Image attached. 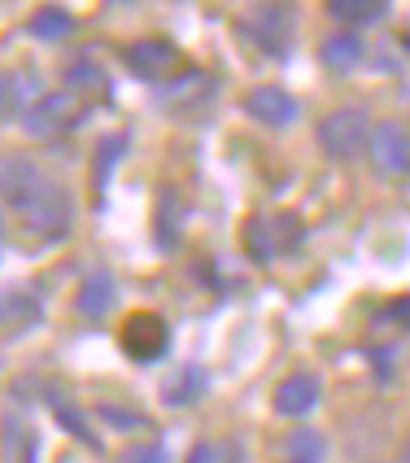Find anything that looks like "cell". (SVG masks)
Wrapping results in <instances>:
<instances>
[{
	"label": "cell",
	"mask_w": 410,
	"mask_h": 463,
	"mask_svg": "<svg viewBox=\"0 0 410 463\" xmlns=\"http://www.w3.org/2000/svg\"><path fill=\"white\" fill-rule=\"evenodd\" d=\"M367 140H371V118L359 105H340L319 123V149L332 162H354L359 154H367Z\"/></svg>",
	"instance_id": "obj_1"
},
{
	"label": "cell",
	"mask_w": 410,
	"mask_h": 463,
	"mask_svg": "<svg viewBox=\"0 0 410 463\" xmlns=\"http://www.w3.org/2000/svg\"><path fill=\"white\" fill-rule=\"evenodd\" d=\"M49 175L23 154H0V202L5 206H14L23 214L26 206H35L40 197H44V188H49Z\"/></svg>",
	"instance_id": "obj_2"
},
{
	"label": "cell",
	"mask_w": 410,
	"mask_h": 463,
	"mask_svg": "<svg viewBox=\"0 0 410 463\" xmlns=\"http://www.w3.org/2000/svg\"><path fill=\"white\" fill-rule=\"evenodd\" d=\"M302 241V223L293 214H257L245 223V254L254 262H271Z\"/></svg>",
	"instance_id": "obj_3"
},
{
	"label": "cell",
	"mask_w": 410,
	"mask_h": 463,
	"mask_svg": "<svg viewBox=\"0 0 410 463\" xmlns=\"http://www.w3.org/2000/svg\"><path fill=\"white\" fill-rule=\"evenodd\" d=\"M118 345L135 363H157L166 354V345H171V328L154 310H131L127 319H123V328H118Z\"/></svg>",
	"instance_id": "obj_4"
},
{
	"label": "cell",
	"mask_w": 410,
	"mask_h": 463,
	"mask_svg": "<svg viewBox=\"0 0 410 463\" xmlns=\"http://www.w3.org/2000/svg\"><path fill=\"white\" fill-rule=\"evenodd\" d=\"M70 219H75V206H70V193L61 188V184H49L44 188V197L35 202V206L23 210V223L40 241H57V236H66L70 232Z\"/></svg>",
	"instance_id": "obj_5"
},
{
	"label": "cell",
	"mask_w": 410,
	"mask_h": 463,
	"mask_svg": "<svg viewBox=\"0 0 410 463\" xmlns=\"http://www.w3.org/2000/svg\"><path fill=\"white\" fill-rule=\"evenodd\" d=\"M367 157L376 162L380 175H410V131L402 123H380L371 128Z\"/></svg>",
	"instance_id": "obj_6"
},
{
	"label": "cell",
	"mask_w": 410,
	"mask_h": 463,
	"mask_svg": "<svg viewBox=\"0 0 410 463\" xmlns=\"http://www.w3.org/2000/svg\"><path fill=\"white\" fill-rule=\"evenodd\" d=\"M123 61L131 66V75L149 79V83H166L180 71V49L171 40H135V44H127Z\"/></svg>",
	"instance_id": "obj_7"
},
{
	"label": "cell",
	"mask_w": 410,
	"mask_h": 463,
	"mask_svg": "<svg viewBox=\"0 0 410 463\" xmlns=\"http://www.w3.org/2000/svg\"><path fill=\"white\" fill-rule=\"evenodd\" d=\"M240 31L257 40V49H266L271 57H284L288 52V35H293V14L284 5H257L254 14L240 23Z\"/></svg>",
	"instance_id": "obj_8"
},
{
	"label": "cell",
	"mask_w": 410,
	"mask_h": 463,
	"mask_svg": "<svg viewBox=\"0 0 410 463\" xmlns=\"http://www.w3.org/2000/svg\"><path fill=\"white\" fill-rule=\"evenodd\" d=\"M75 123H79V105L70 92H49V97L26 105L23 114V128L31 136H57V131L75 128Z\"/></svg>",
	"instance_id": "obj_9"
},
{
	"label": "cell",
	"mask_w": 410,
	"mask_h": 463,
	"mask_svg": "<svg viewBox=\"0 0 410 463\" xmlns=\"http://www.w3.org/2000/svg\"><path fill=\"white\" fill-rule=\"evenodd\" d=\"M245 114L257 118V123H266V128H288L297 114H302V105L293 92H284L275 83H262V88H249L245 92Z\"/></svg>",
	"instance_id": "obj_10"
},
{
	"label": "cell",
	"mask_w": 410,
	"mask_h": 463,
	"mask_svg": "<svg viewBox=\"0 0 410 463\" xmlns=\"http://www.w3.org/2000/svg\"><path fill=\"white\" fill-rule=\"evenodd\" d=\"M319 393H323V385H319L314 372H293L275 389V411L288 415V420H302V415H310L319 407Z\"/></svg>",
	"instance_id": "obj_11"
},
{
	"label": "cell",
	"mask_w": 410,
	"mask_h": 463,
	"mask_svg": "<svg viewBox=\"0 0 410 463\" xmlns=\"http://www.w3.org/2000/svg\"><path fill=\"white\" fill-rule=\"evenodd\" d=\"M40 319H44V307L31 288H23V284L0 288V333H26Z\"/></svg>",
	"instance_id": "obj_12"
},
{
	"label": "cell",
	"mask_w": 410,
	"mask_h": 463,
	"mask_svg": "<svg viewBox=\"0 0 410 463\" xmlns=\"http://www.w3.org/2000/svg\"><path fill=\"white\" fill-rule=\"evenodd\" d=\"M109 307H114V276L97 267V271H88L83 284H79L75 310L88 315V319H101V315H109Z\"/></svg>",
	"instance_id": "obj_13"
},
{
	"label": "cell",
	"mask_w": 410,
	"mask_h": 463,
	"mask_svg": "<svg viewBox=\"0 0 410 463\" xmlns=\"http://www.w3.org/2000/svg\"><path fill=\"white\" fill-rule=\"evenodd\" d=\"M35 433L26 429L23 420H0V459L5 463H35Z\"/></svg>",
	"instance_id": "obj_14"
},
{
	"label": "cell",
	"mask_w": 410,
	"mask_h": 463,
	"mask_svg": "<svg viewBox=\"0 0 410 463\" xmlns=\"http://www.w3.org/2000/svg\"><path fill=\"white\" fill-rule=\"evenodd\" d=\"M201 393H205V372H201V367H192V363H183L180 372L162 385L166 407H188V402H197Z\"/></svg>",
	"instance_id": "obj_15"
},
{
	"label": "cell",
	"mask_w": 410,
	"mask_h": 463,
	"mask_svg": "<svg viewBox=\"0 0 410 463\" xmlns=\"http://www.w3.org/2000/svg\"><path fill=\"white\" fill-rule=\"evenodd\" d=\"M328 459V441L319 429H293L284 438V463H323Z\"/></svg>",
	"instance_id": "obj_16"
},
{
	"label": "cell",
	"mask_w": 410,
	"mask_h": 463,
	"mask_svg": "<svg viewBox=\"0 0 410 463\" xmlns=\"http://www.w3.org/2000/svg\"><path fill=\"white\" fill-rule=\"evenodd\" d=\"M319 57H323V66H332V71H349V66H359L362 40L354 31H332V35L319 44Z\"/></svg>",
	"instance_id": "obj_17"
},
{
	"label": "cell",
	"mask_w": 410,
	"mask_h": 463,
	"mask_svg": "<svg viewBox=\"0 0 410 463\" xmlns=\"http://www.w3.org/2000/svg\"><path fill=\"white\" fill-rule=\"evenodd\" d=\"M328 14L345 26H371L388 18V5L385 0H328Z\"/></svg>",
	"instance_id": "obj_18"
},
{
	"label": "cell",
	"mask_w": 410,
	"mask_h": 463,
	"mask_svg": "<svg viewBox=\"0 0 410 463\" xmlns=\"http://www.w3.org/2000/svg\"><path fill=\"white\" fill-rule=\"evenodd\" d=\"M31 35L44 40V44H61L66 35H75V18L66 9H57V5H44V9L31 14Z\"/></svg>",
	"instance_id": "obj_19"
},
{
	"label": "cell",
	"mask_w": 410,
	"mask_h": 463,
	"mask_svg": "<svg viewBox=\"0 0 410 463\" xmlns=\"http://www.w3.org/2000/svg\"><path fill=\"white\" fill-rule=\"evenodd\" d=\"M49 407H52V415L61 420V429H66V433H75L79 441H88V446H97V433L88 429V420H83V411H79V407H70V402H66V398H61L57 389H52V393H49Z\"/></svg>",
	"instance_id": "obj_20"
},
{
	"label": "cell",
	"mask_w": 410,
	"mask_h": 463,
	"mask_svg": "<svg viewBox=\"0 0 410 463\" xmlns=\"http://www.w3.org/2000/svg\"><path fill=\"white\" fill-rule=\"evenodd\" d=\"M180 197L175 193H162V210H157V241L162 245H175L180 236Z\"/></svg>",
	"instance_id": "obj_21"
},
{
	"label": "cell",
	"mask_w": 410,
	"mask_h": 463,
	"mask_svg": "<svg viewBox=\"0 0 410 463\" xmlns=\"http://www.w3.org/2000/svg\"><path fill=\"white\" fill-rule=\"evenodd\" d=\"M26 114V88L18 75H0V118Z\"/></svg>",
	"instance_id": "obj_22"
},
{
	"label": "cell",
	"mask_w": 410,
	"mask_h": 463,
	"mask_svg": "<svg viewBox=\"0 0 410 463\" xmlns=\"http://www.w3.org/2000/svg\"><path fill=\"white\" fill-rule=\"evenodd\" d=\"M66 79H70V88L75 92H105V75L97 61H88V57H79L75 66L66 71Z\"/></svg>",
	"instance_id": "obj_23"
},
{
	"label": "cell",
	"mask_w": 410,
	"mask_h": 463,
	"mask_svg": "<svg viewBox=\"0 0 410 463\" xmlns=\"http://www.w3.org/2000/svg\"><path fill=\"white\" fill-rule=\"evenodd\" d=\"M123 149H127V136H105L101 140V154H97V188H105V180H109L114 162L123 157Z\"/></svg>",
	"instance_id": "obj_24"
},
{
	"label": "cell",
	"mask_w": 410,
	"mask_h": 463,
	"mask_svg": "<svg viewBox=\"0 0 410 463\" xmlns=\"http://www.w3.org/2000/svg\"><path fill=\"white\" fill-rule=\"evenodd\" d=\"M101 420H109V424H123V429H149V420L135 411H123V407H114V402H105L101 407Z\"/></svg>",
	"instance_id": "obj_25"
},
{
	"label": "cell",
	"mask_w": 410,
	"mask_h": 463,
	"mask_svg": "<svg viewBox=\"0 0 410 463\" xmlns=\"http://www.w3.org/2000/svg\"><path fill=\"white\" fill-rule=\"evenodd\" d=\"M123 463H166V450H162L157 441H149V446H131L127 455H123Z\"/></svg>",
	"instance_id": "obj_26"
},
{
	"label": "cell",
	"mask_w": 410,
	"mask_h": 463,
	"mask_svg": "<svg viewBox=\"0 0 410 463\" xmlns=\"http://www.w3.org/2000/svg\"><path fill=\"white\" fill-rule=\"evenodd\" d=\"M219 459H223V441H201L188 455V463H219Z\"/></svg>",
	"instance_id": "obj_27"
},
{
	"label": "cell",
	"mask_w": 410,
	"mask_h": 463,
	"mask_svg": "<svg viewBox=\"0 0 410 463\" xmlns=\"http://www.w3.org/2000/svg\"><path fill=\"white\" fill-rule=\"evenodd\" d=\"M402 463H410V438H406V446H402Z\"/></svg>",
	"instance_id": "obj_28"
}]
</instances>
